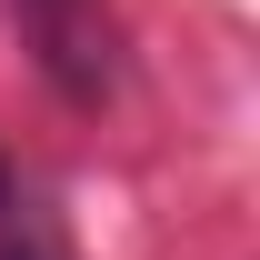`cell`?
Here are the masks:
<instances>
[{
	"label": "cell",
	"mask_w": 260,
	"mask_h": 260,
	"mask_svg": "<svg viewBox=\"0 0 260 260\" xmlns=\"http://www.w3.org/2000/svg\"><path fill=\"white\" fill-rule=\"evenodd\" d=\"M30 10H40V30H50V60H80V50H90V30H80V20H90V0H30Z\"/></svg>",
	"instance_id": "obj_1"
},
{
	"label": "cell",
	"mask_w": 260,
	"mask_h": 260,
	"mask_svg": "<svg viewBox=\"0 0 260 260\" xmlns=\"http://www.w3.org/2000/svg\"><path fill=\"white\" fill-rule=\"evenodd\" d=\"M0 260H50L40 240H20V230H0Z\"/></svg>",
	"instance_id": "obj_2"
}]
</instances>
